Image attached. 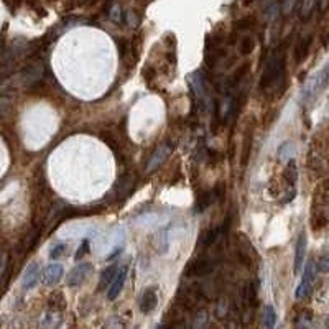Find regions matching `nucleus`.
Here are the masks:
<instances>
[{
	"label": "nucleus",
	"mask_w": 329,
	"mask_h": 329,
	"mask_svg": "<svg viewBox=\"0 0 329 329\" xmlns=\"http://www.w3.org/2000/svg\"><path fill=\"white\" fill-rule=\"evenodd\" d=\"M328 84H329V63L324 65L316 74H313L308 81H306V84L303 88L305 99L308 101V99L316 97L319 92H323L324 89H326Z\"/></svg>",
	"instance_id": "1"
},
{
	"label": "nucleus",
	"mask_w": 329,
	"mask_h": 329,
	"mask_svg": "<svg viewBox=\"0 0 329 329\" xmlns=\"http://www.w3.org/2000/svg\"><path fill=\"white\" fill-rule=\"evenodd\" d=\"M314 270H318L316 267H314V262H313V260H308V262L305 263L301 282H300V285H298V288H296V291H295V298L296 300H305L306 296L311 293V290H313L314 273H316Z\"/></svg>",
	"instance_id": "2"
},
{
	"label": "nucleus",
	"mask_w": 329,
	"mask_h": 329,
	"mask_svg": "<svg viewBox=\"0 0 329 329\" xmlns=\"http://www.w3.org/2000/svg\"><path fill=\"white\" fill-rule=\"evenodd\" d=\"M282 74H283L282 60L277 56H272L267 61V65H265V69H263V74H262V88L268 89L270 86H273L277 81L282 79Z\"/></svg>",
	"instance_id": "3"
},
{
	"label": "nucleus",
	"mask_w": 329,
	"mask_h": 329,
	"mask_svg": "<svg viewBox=\"0 0 329 329\" xmlns=\"http://www.w3.org/2000/svg\"><path fill=\"white\" fill-rule=\"evenodd\" d=\"M127 272H129L127 265H122V267H119V272H117L114 282H112V285L109 286V290H107V298H109L110 301L117 300V298H119L120 293H122L124 285H125V280H127Z\"/></svg>",
	"instance_id": "4"
},
{
	"label": "nucleus",
	"mask_w": 329,
	"mask_h": 329,
	"mask_svg": "<svg viewBox=\"0 0 329 329\" xmlns=\"http://www.w3.org/2000/svg\"><path fill=\"white\" fill-rule=\"evenodd\" d=\"M306 247H308V237H306L305 231H301L298 236V241H296V247H295V265H293V272L295 273H300L305 265Z\"/></svg>",
	"instance_id": "5"
},
{
	"label": "nucleus",
	"mask_w": 329,
	"mask_h": 329,
	"mask_svg": "<svg viewBox=\"0 0 329 329\" xmlns=\"http://www.w3.org/2000/svg\"><path fill=\"white\" fill-rule=\"evenodd\" d=\"M89 272H91V265L89 263H79L78 267H74L69 273H67L66 283L69 286H78L86 280V278H88Z\"/></svg>",
	"instance_id": "6"
},
{
	"label": "nucleus",
	"mask_w": 329,
	"mask_h": 329,
	"mask_svg": "<svg viewBox=\"0 0 329 329\" xmlns=\"http://www.w3.org/2000/svg\"><path fill=\"white\" fill-rule=\"evenodd\" d=\"M38 282H40V265L33 262L25 270L23 280H22V288H23L25 291H30L38 285Z\"/></svg>",
	"instance_id": "7"
},
{
	"label": "nucleus",
	"mask_w": 329,
	"mask_h": 329,
	"mask_svg": "<svg viewBox=\"0 0 329 329\" xmlns=\"http://www.w3.org/2000/svg\"><path fill=\"white\" fill-rule=\"evenodd\" d=\"M65 275V268L61 263H51L43 270V283L46 286H55Z\"/></svg>",
	"instance_id": "8"
},
{
	"label": "nucleus",
	"mask_w": 329,
	"mask_h": 329,
	"mask_svg": "<svg viewBox=\"0 0 329 329\" xmlns=\"http://www.w3.org/2000/svg\"><path fill=\"white\" fill-rule=\"evenodd\" d=\"M156 303H158L156 290L153 286L145 288L142 293V298H140V311L143 314H150L152 311L156 308Z\"/></svg>",
	"instance_id": "9"
},
{
	"label": "nucleus",
	"mask_w": 329,
	"mask_h": 329,
	"mask_svg": "<svg viewBox=\"0 0 329 329\" xmlns=\"http://www.w3.org/2000/svg\"><path fill=\"white\" fill-rule=\"evenodd\" d=\"M170 152H171L170 145H160L158 148H156V150L153 152V155L150 156V160H148V163H147L148 173H152V171L158 168L160 165H163V161L168 158Z\"/></svg>",
	"instance_id": "10"
},
{
	"label": "nucleus",
	"mask_w": 329,
	"mask_h": 329,
	"mask_svg": "<svg viewBox=\"0 0 329 329\" xmlns=\"http://www.w3.org/2000/svg\"><path fill=\"white\" fill-rule=\"evenodd\" d=\"M189 84H191V89L195 92V96L197 97V101L202 102L206 101V86H204V79H202L201 73H193L189 76Z\"/></svg>",
	"instance_id": "11"
},
{
	"label": "nucleus",
	"mask_w": 329,
	"mask_h": 329,
	"mask_svg": "<svg viewBox=\"0 0 329 329\" xmlns=\"http://www.w3.org/2000/svg\"><path fill=\"white\" fill-rule=\"evenodd\" d=\"M155 247H156V250L161 252V254H165V252L168 250V247H170V226L161 227L160 231L156 232Z\"/></svg>",
	"instance_id": "12"
},
{
	"label": "nucleus",
	"mask_w": 329,
	"mask_h": 329,
	"mask_svg": "<svg viewBox=\"0 0 329 329\" xmlns=\"http://www.w3.org/2000/svg\"><path fill=\"white\" fill-rule=\"evenodd\" d=\"M117 272H119V267H117V265H110V267H107L104 270L101 275V280H99V290L109 288L112 285V282H114Z\"/></svg>",
	"instance_id": "13"
},
{
	"label": "nucleus",
	"mask_w": 329,
	"mask_h": 329,
	"mask_svg": "<svg viewBox=\"0 0 329 329\" xmlns=\"http://www.w3.org/2000/svg\"><path fill=\"white\" fill-rule=\"evenodd\" d=\"M277 156L282 163H290L293 160V143L291 142H283L280 148L277 152Z\"/></svg>",
	"instance_id": "14"
},
{
	"label": "nucleus",
	"mask_w": 329,
	"mask_h": 329,
	"mask_svg": "<svg viewBox=\"0 0 329 329\" xmlns=\"http://www.w3.org/2000/svg\"><path fill=\"white\" fill-rule=\"evenodd\" d=\"M318 2L319 0H301V3H300V17L301 19L303 20L309 19L311 13L314 12V8H316V5H318Z\"/></svg>",
	"instance_id": "15"
},
{
	"label": "nucleus",
	"mask_w": 329,
	"mask_h": 329,
	"mask_svg": "<svg viewBox=\"0 0 329 329\" xmlns=\"http://www.w3.org/2000/svg\"><path fill=\"white\" fill-rule=\"evenodd\" d=\"M263 324L267 329H273L275 324H277V313H275L272 305H267L263 309Z\"/></svg>",
	"instance_id": "16"
},
{
	"label": "nucleus",
	"mask_w": 329,
	"mask_h": 329,
	"mask_svg": "<svg viewBox=\"0 0 329 329\" xmlns=\"http://www.w3.org/2000/svg\"><path fill=\"white\" fill-rule=\"evenodd\" d=\"M207 323H209V319H207V313L206 311H199V313L196 314L195 321H193V329H206Z\"/></svg>",
	"instance_id": "17"
},
{
	"label": "nucleus",
	"mask_w": 329,
	"mask_h": 329,
	"mask_svg": "<svg viewBox=\"0 0 329 329\" xmlns=\"http://www.w3.org/2000/svg\"><path fill=\"white\" fill-rule=\"evenodd\" d=\"M66 250H67V245H66V244H58V245H55V247H53V249H51L49 259H51V260L61 259V257L66 254Z\"/></svg>",
	"instance_id": "18"
},
{
	"label": "nucleus",
	"mask_w": 329,
	"mask_h": 329,
	"mask_svg": "<svg viewBox=\"0 0 329 329\" xmlns=\"http://www.w3.org/2000/svg\"><path fill=\"white\" fill-rule=\"evenodd\" d=\"M316 268H318V272H321V273H329V254L323 255L321 259L318 260Z\"/></svg>",
	"instance_id": "19"
},
{
	"label": "nucleus",
	"mask_w": 329,
	"mask_h": 329,
	"mask_svg": "<svg viewBox=\"0 0 329 329\" xmlns=\"http://www.w3.org/2000/svg\"><path fill=\"white\" fill-rule=\"evenodd\" d=\"M277 12H278V5L275 2H272L265 8V17H267V20H273L275 17H277Z\"/></svg>",
	"instance_id": "20"
},
{
	"label": "nucleus",
	"mask_w": 329,
	"mask_h": 329,
	"mask_svg": "<svg viewBox=\"0 0 329 329\" xmlns=\"http://www.w3.org/2000/svg\"><path fill=\"white\" fill-rule=\"evenodd\" d=\"M252 49H254V40L245 38L244 42H242V44H241V51L244 53V55H249Z\"/></svg>",
	"instance_id": "21"
},
{
	"label": "nucleus",
	"mask_w": 329,
	"mask_h": 329,
	"mask_svg": "<svg viewBox=\"0 0 329 329\" xmlns=\"http://www.w3.org/2000/svg\"><path fill=\"white\" fill-rule=\"evenodd\" d=\"M216 311H218V313H216V314H218L219 318H224V316H226V313H227V301L224 300V298H220V300L218 301V309H216Z\"/></svg>",
	"instance_id": "22"
},
{
	"label": "nucleus",
	"mask_w": 329,
	"mask_h": 329,
	"mask_svg": "<svg viewBox=\"0 0 329 329\" xmlns=\"http://www.w3.org/2000/svg\"><path fill=\"white\" fill-rule=\"evenodd\" d=\"M89 250V242L88 241H83V244L79 245V249H78V252H76V255H74V259L76 260H79V259H83V257L86 255V252Z\"/></svg>",
	"instance_id": "23"
},
{
	"label": "nucleus",
	"mask_w": 329,
	"mask_h": 329,
	"mask_svg": "<svg viewBox=\"0 0 329 329\" xmlns=\"http://www.w3.org/2000/svg\"><path fill=\"white\" fill-rule=\"evenodd\" d=\"M296 2H298V0H285V2H283V13L288 15V13L293 10V7L296 5Z\"/></svg>",
	"instance_id": "24"
},
{
	"label": "nucleus",
	"mask_w": 329,
	"mask_h": 329,
	"mask_svg": "<svg viewBox=\"0 0 329 329\" xmlns=\"http://www.w3.org/2000/svg\"><path fill=\"white\" fill-rule=\"evenodd\" d=\"M298 324H300V329H308V326L311 324V316H309L308 313H305L303 316L300 318V323Z\"/></svg>",
	"instance_id": "25"
},
{
	"label": "nucleus",
	"mask_w": 329,
	"mask_h": 329,
	"mask_svg": "<svg viewBox=\"0 0 329 329\" xmlns=\"http://www.w3.org/2000/svg\"><path fill=\"white\" fill-rule=\"evenodd\" d=\"M104 329H124V324L119 321V319H112V321L107 323V326Z\"/></svg>",
	"instance_id": "26"
},
{
	"label": "nucleus",
	"mask_w": 329,
	"mask_h": 329,
	"mask_svg": "<svg viewBox=\"0 0 329 329\" xmlns=\"http://www.w3.org/2000/svg\"><path fill=\"white\" fill-rule=\"evenodd\" d=\"M110 19L114 20V22H119V20H120V7H119V5H115V7L110 10Z\"/></svg>",
	"instance_id": "27"
},
{
	"label": "nucleus",
	"mask_w": 329,
	"mask_h": 329,
	"mask_svg": "<svg viewBox=\"0 0 329 329\" xmlns=\"http://www.w3.org/2000/svg\"><path fill=\"white\" fill-rule=\"evenodd\" d=\"M328 2H329V0H321V8H326Z\"/></svg>",
	"instance_id": "28"
},
{
	"label": "nucleus",
	"mask_w": 329,
	"mask_h": 329,
	"mask_svg": "<svg viewBox=\"0 0 329 329\" xmlns=\"http://www.w3.org/2000/svg\"><path fill=\"white\" fill-rule=\"evenodd\" d=\"M155 329H166V326H165V324H158V326H156Z\"/></svg>",
	"instance_id": "29"
},
{
	"label": "nucleus",
	"mask_w": 329,
	"mask_h": 329,
	"mask_svg": "<svg viewBox=\"0 0 329 329\" xmlns=\"http://www.w3.org/2000/svg\"><path fill=\"white\" fill-rule=\"evenodd\" d=\"M176 329H186V328H184V326H183V324H181V326H178Z\"/></svg>",
	"instance_id": "30"
},
{
	"label": "nucleus",
	"mask_w": 329,
	"mask_h": 329,
	"mask_svg": "<svg viewBox=\"0 0 329 329\" xmlns=\"http://www.w3.org/2000/svg\"><path fill=\"white\" fill-rule=\"evenodd\" d=\"M278 329H282V328H278Z\"/></svg>",
	"instance_id": "31"
}]
</instances>
